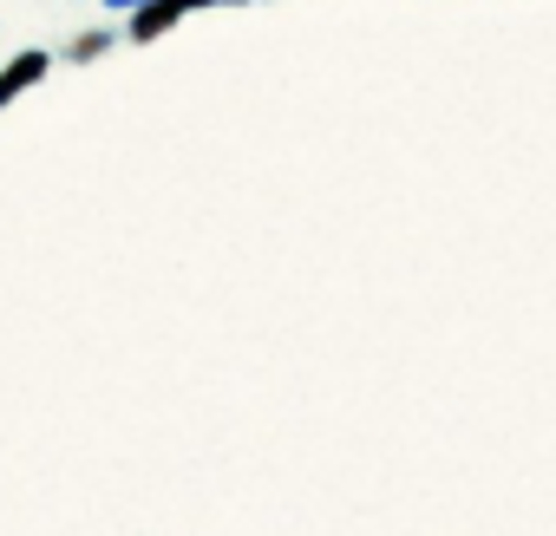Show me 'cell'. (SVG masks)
Listing matches in <instances>:
<instances>
[{
    "instance_id": "cell-5",
    "label": "cell",
    "mask_w": 556,
    "mask_h": 536,
    "mask_svg": "<svg viewBox=\"0 0 556 536\" xmlns=\"http://www.w3.org/2000/svg\"><path fill=\"white\" fill-rule=\"evenodd\" d=\"M197 8H242V0H190V14H197Z\"/></svg>"
},
{
    "instance_id": "cell-2",
    "label": "cell",
    "mask_w": 556,
    "mask_h": 536,
    "mask_svg": "<svg viewBox=\"0 0 556 536\" xmlns=\"http://www.w3.org/2000/svg\"><path fill=\"white\" fill-rule=\"evenodd\" d=\"M190 21V0H144L138 14H125V34L138 40V47H157L164 34H177Z\"/></svg>"
},
{
    "instance_id": "cell-4",
    "label": "cell",
    "mask_w": 556,
    "mask_h": 536,
    "mask_svg": "<svg viewBox=\"0 0 556 536\" xmlns=\"http://www.w3.org/2000/svg\"><path fill=\"white\" fill-rule=\"evenodd\" d=\"M99 8H105V14H138L144 0H99Z\"/></svg>"
},
{
    "instance_id": "cell-3",
    "label": "cell",
    "mask_w": 556,
    "mask_h": 536,
    "mask_svg": "<svg viewBox=\"0 0 556 536\" xmlns=\"http://www.w3.org/2000/svg\"><path fill=\"white\" fill-rule=\"evenodd\" d=\"M118 47V27H86V34H73V47L60 53L66 66H92V60H105Z\"/></svg>"
},
{
    "instance_id": "cell-1",
    "label": "cell",
    "mask_w": 556,
    "mask_h": 536,
    "mask_svg": "<svg viewBox=\"0 0 556 536\" xmlns=\"http://www.w3.org/2000/svg\"><path fill=\"white\" fill-rule=\"evenodd\" d=\"M47 73H53V53L47 47H27L14 60H0V112H8L14 99H27L34 86H47Z\"/></svg>"
}]
</instances>
